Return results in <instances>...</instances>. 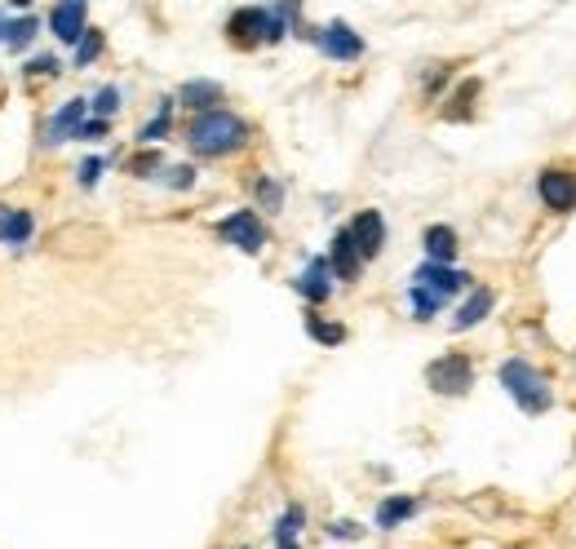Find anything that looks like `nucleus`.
Returning a JSON list of instances; mask_svg holds the SVG:
<instances>
[{"label":"nucleus","mask_w":576,"mask_h":549,"mask_svg":"<svg viewBox=\"0 0 576 549\" xmlns=\"http://www.w3.org/2000/svg\"><path fill=\"white\" fill-rule=\"evenodd\" d=\"M36 231V217L27 209H5L0 204V244H27Z\"/></svg>","instance_id":"nucleus-13"},{"label":"nucleus","mask_w":576,"mask_h":549,"mask_svg":"<svg viewBox=\"0 0 576 549\" xmlns=\"http://www.w3.org/2000/svg\"><path fill=\"white\" fill-rule=\"evenodd\" d=\"M302 523H306L302 505H288V510H284V519L275 523V541H297V532H302Z\"/></svg>","instance_id":"nucleus-20"},{"label":"nucleus","mask_w":576,"mask_h":549,"mask_svg":"<svg viewBox=\"0 0 576 549\" xmlns=\"http://www.w3.org/2000/svg\"><path fill=\"white\" fill-rule=\"evenodd\" d=\"M284 18H293V9H240L226 23L235 45H262V40H280L284 36Z\"/></svg>","instance_id":"nucleus-3"},{"label":"nucleus","mask_w":576,"mask_h":549,"mask_svg":"<svg viewBox=\"0 0 576 549\" xmlns=\"http://www.w3.org/2000/svg\"><path fill=\"white\" fill-rule=\"evenodd\" d=\"M27 76H58V58L54 54H40L27 62Z\"/></svg>","instance_id":"nucleus-27"},{"label":"nucleus","mask_w":576,"mask_h":549,"mask_svg":"<svg viewBox=\"0 0 576 549\" xmlns=\"http://www.w3.org/2000/svg\"><path fill=\"white\" fill-rule=\"evenodd\" d=\"M218 98H222V85H213V80H191V85H182V102L195 111H204V116L213 111Z\"/></svg>","instance_id":"nucleus-16"},{"label":"nucleus","mask_w":576,"mask_h":549,"mask_svg":"<svg viewBox=\"0 0 576 549\" xmlns=\"http://www.w3.org/2000/svg\"><path fill=\"white\" fill-rule=\"evenodd\" d=\"M169 116H173V107H169V102H160V116H156V120H151V124H147V129H142V133H138V138H142V142H147V147H151V142H160V138H164V133H169Z\"/></svg>","instance_id":"nucleus-22"},{"label":"nucleus","mask_w":576,"mask_h":549,"mask_svg":"<svg viewBox=\"0 0 576 549\" xmlns=\"http://www.w3.org/2000/svg\"><path fill=\"white\" fill-rule=\"evenodd\" d=\"M413 279H417V288H426V293H435L439 302H444V297H452V293H461V288H466V279H470V275H466V271H452V266H435V262H426Z\"/></svg>","instance_id":"nucleus-9"},{"label":"nucleus","mask_w":576,"mask_h":549,"mask_svg":"<svg viewBox=\"0 0 576 549\" xmlns=\"http://www.w3.org/2000/svg\"><path fill=\"white\" fill-rule=\"evenodd\" d=\"M328 266H333V275L337 279H359V266H364V257H359V248L351 240V231H337L333 235V257H328Z\"/></svg>","instance_id":"nucleus-11"},{"label":"nucleus","mask_w":576,"mask_h":549,"mask_svg":"<svg viewBox=\"0 0 576 549\" xmlns=\"http://www.w3.org/2000/svg\"><path fill=\"white\" fill-rule=\"evenodd\" d=\"M89 116V102L85 98H71L63 111H58L54 120H49V129H45V147H54V142H67V138H76L80 133V124H85Z\"/></svg>","instance_id":"nucleus-10"},{"label":"nucleus","mask_w":576,"mask_h":549,"mask_svg":"<svg viewBox=\"0 0 576 549\" xmlns=\"http://www.w3.org/2000/svg\"><path fill=\"white\" fill-rule=\"evenodd\" d=\"M102 169H107V160H98V155H94V160H85V164H80V186H94L102 178Z\"/></svg>","instance_id":"nucleus-28"},{"label":"nucleus","mask_w":576,"mask_h":549,"mask_svg":"<svg viewBox=\"0 0 576 549\" xmlns=\"http://www.w3.org/2000/svg\"><path fill=\"white\" fill-rule=\"evenodd\" d=\"M89 23V9L80 5V0H67V5H54V14H49V27H54V36L63 40V45H80L85 40V27Z\"/></svg>","instance_id":"nucleus-8"},{"label":"nucleus","mask_w":576,"mask_h":549,"mask_svg":"<svg viewBox=\"0 0 576 549\" xmlns=\"http://www.w3.org/2000/svg\"><path fill=\"white\" fill-rule=\"evenodd\" d=\"M120 107V89L116 85H107V89H98V98H94V111H98V120H107L111 111Z\"/></svg>","instance_id":"nucleus-25"},{"label":"nucleus","mask_w":576,"mask_h":549,"mask_svg":"<svg viewBox=\"0 0 576 549\" xmlns=\"http://www.w3.org/2000/svg\"><path fill=\"white\" fill-rule=\"evenodd\" d=\"M297 293L311 297V302H328L333 284H328V262H324V257H315V262L306 266L302 275H297Z\"/></svg>","instance_id":"nucleus-14"},{"label":"nucleus","mask_w":576,"mask_h":549,"mask_svg":"<svg viewBox=\"0 0 576 549\" xmlns=\"http://www.w3.org/2000/svg\"><path fill=\"white\" fill-rule=\"evenodd\" d=\"M408 514H417V501L413 496H390V501H382V510H377V527H399L408 519Z\"/></svg>","instance_id":"nucleus-18"},{"label":"nucleus","mask_w":576,"mask_h":549,"mask_svg":"<svg viewBox=\"0 0 576 549\" xmlns=\"http://www.w3.org/2000/svg\"><path fill=\"white\" fill-rule=\"evenodd\" d=\"M275 545H280V549H302V545H297V541H275Z\"/></svg>","instance_id":"nucleus-32"},{"label":"nucleus","mask_w":576,"mask_h":549,"mask_svg":"<svg viewBox=\"0 0 576 549\" xmlns=\"http://www.w3.org/2000/svg\"><path fill=\"white\" fill-rule=\"evenodd\" d=\"M408 297H413L417 319H430V315L439 310V297H435V293H426V288H417V284H413V293H408Z\"/></svg>","instance_id":"nucleus-24"},{"label":"nucleus","mask_w":576,"mask_h":549,"mask_svg":"<svg viewBox=\"0 0 576 549\" xmlns=\"http://www.w3.org/2000/svg\"><path fill=\"white\" fill-rule=\"evenodd\" d=\"M306 333H311L315 341H324V346H337V341L346 337V328L342 324H324L320 315H311V319H306Z\"/></svg>","instance_id":"nucleus-21"},{"label":"nucleus","mask_w":576,"mask_h":549,"mask_svg":"<svg viewBox=\"0 0 576 549\" xmlns=\"http://www.w3.org/2000/svg\"><path fill=\"white\" fill-rule=\"evenodd\" d=\"M36 31H40V23H36L32 14H23L18 23H9V27H5V45L14 49V54H23V49L36 40Z\"/></svg>","instance_id":"nucleus-19"},{"label":"nucleus","mask_w":576,"mask_h":549,"mask_svg":"<svg viewBox=\"0 0 576 549\" xmlns=\"http://www.w3.org/2000/svg\"><path fill=\"white\" fill-rule=\"evenodd\" d=\"M102 133H107V120H85L76 138H102Z\"/></svg>","instance_id":"nucleus-30"},{"label":"nucleus","mask_w":576,"mask_h":549,"mask_svg":"<svg viewBox=\"0 0 576 549\" xmlns=\"http://www.w3.org/2000/svg\"><path fill=\"white\" fill-rule=\"evenodd\" d=\"M102 54V31H85V40L76 45V67H89Z\"/></svg>","instance_id":"nucleus-23"},{"label":"nucleus","mask_w":576,"mask_h":549,"mask_svg":"<svg viewBox=\"0 0 576 549\" xmlns=\"http://www.w3.org/2000/svg\"><path fill=\"white\" fill-rule=\"evenodd\" d=\"M426 381L439 390V395H466L470 381H475V368H470L466 355H444L426 368Z\"/></svg>","instance_id":"nucleus-4"},{"label":"nucleus","mask_w":576,"mask_h":549,"mask_svg":"<svg viewBox=\"0 0 576 549\" xmlns=\"http://www.w3.org/2000/svg\"><path fill=\"white\" fill-rule=\"evenodd\" d=\"M328 532H333V536H342V541H355V536H359V527H355V523H333V527H328Z\"/></svg>","instance_id":"nucleus-31"},{"label":"nucleus","mask_w":576,"mask_h":549,"mask_svg":"<svg viewBox=\"0 0 576 549\" xmlns=\"http://www.w3.org/2000/svg\"><path fill=\"white\" fill-rule=\"evenodd\" d=\"M244 138H249V129H244V120L231 116V111H209V116H200L191 124L195 155H231L244 147Z\"/></svg>","instance_id":"nucleus-1"},{"label":"nucleus","mask_w":576,"mask_h":549,"mask_svg":"<svg viewBox=\"0 0 576 549\" xmlns=\"http://www.w3.org/2000/svg\"><path fill=\"white\" fill-rule=\"evenodd\" d=\"M457 235H452V226H430L426 231V253H430V262L435 266H448L452 257H457Z\"/></svg>","instance_id":"nucleus-15"},{"label":"nucleus","mask_w":576,"mask_h":549,"mask_svg":"<svg viewBox=\"0 0 576 549\" xmlns=\"http://www.w3.org/2000/svg\"><path fill=\"white\" fill-rule=\"evenodd\" d=\"M133 173H138V178H151V169H160V155L156 151H147V155H138V160L129 164Z\"/></svg>","instance_id":"nucleus-29"},{"label":"nucleus","mask_w":576,"mask_h":549,"mask_svg":"<svg viewBox=\"0 0 576 549\" xmlns=\"http://www.w3.org/2000/svg\"><path fill=\"white\" fill-rule=\"evenodd\" d=\"M218 235H222L226 244L244 248V253H262V244H266V226L257 222L253 209H240V213L222 217V222H218Z\"/></svg>","instance_id":"nucleus-5"},{"label":"nucleus","mask_w":576,"mask_h":549,"mask_svg":"<svg viewBox=\"0 0 576 549\" xmlns=\"http://www.w3.org/2000/svg\"><path fill=\"white\" fill-rule=\"evenodd\" d=\"M537 191H541L545 209H554V213H572L576 209V173H568V169H545Z\"/></svg>","instance_id":"nucleus-6"},{"label":"nucleus","mask_w":576,"mask_h":549,"mask_svg":"<svg viewBox=\"0 0 576 549\" xmlns=\"http://www.w3.org/2000/svg\"><path fill=\"white\" fill-rule=\"evenodd\" d=\"M0 40H5V27H0Z\"/></svg>","instance_id":"nucleus-33"},{"label":"nucleus","mask_w":576,"mask_h":549,"mask_svg":"<svg viewBox=\"0 0 576 549\" xmlns=\"http://www.w3.org/2000/svg\"><path fill=\"white\" fill-rule=\"evenodd\" d=\"M257 200H262V204H266V209H280L284 191H280V186H275L271 178H262V182H257Z\"/></svg>","instance_id":"nucleus-26"},{"label":"nucleus","mask_w":576,"mask_h":549,"mask_svg":"<svg viewBox=\"0 0 576 549\" xmlns=\"http://www.w3.org/2000/svg\"><path fill=\"white\" fill-rule=\"evenodd\" d=\"M320 45H324V54L328 58H342V62H351L364 54V40L355 36L346 23H333V27H324V36H320Z\"/></svg>","instance_id":"nucleus-12"},{"label":"nucleus","mask_w":576,"mask_h":549,"mask_svg":"<svg viewBox=\"0 0 576 549\" xmlns=\"http://www.w3.org/2000/svg\"><path fill=\"white\" fill-rule=\"evenodd\" d=\"M488 310H492V293H488V288H479V293H475L466 306L457 310V319H452V328H461V333H466V328H475L479 319L488 315Z\"/></svg>","instance_id":"nucleus-17"},{"label":"nucleus","mask_w":576,"mask_h":549,"mask_svg":"<svg viewBox=\"0 0 576 549\" xmlns=\"http://www.w3.org/2000/svg\"><path fill=\"white\" fill-rule=\"evenodd\" d=\"M501 386L510 390V399L519 403L523 412H545L554 403V390H550V381L541 377L532 364H523V359H510V364H501Z\"/></svg>","instance_id":"nucleus-2"},{"label":"nucleus","mask_w":576,"mask_h":549,"mask_svg":"<svg viewBox=\"0 0 576 549\" xmlns=\"http://www.w3.org/2000/svg\"><path fill=\"white\" fill-rule=\"evenodd\" d=\"M346 231H351V240H355V248H359V257H364V262L386 248V222H382V213H377V209H364L351 226H346Z\"/></svg>","instance_id":"nucleus-7"}]
</instances>
